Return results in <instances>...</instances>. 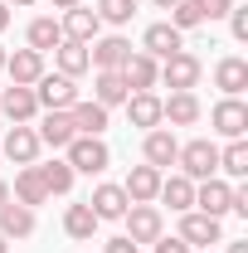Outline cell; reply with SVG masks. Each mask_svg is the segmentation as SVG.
<instances>
[{"label":"cell","instance_id":"1","mask_svg":"<svg viewBox=\"0 0 248 253\" xmlns=\"http://www.w3.org/2000/svg\"><path fill=\"white\" fill-rule=\"evenodd\" d=\"M63 151H68L63 161L73 166V175H102V170L112 166V151H107L102 136H73Z\"/></svg>","mask_w":248,"mask_h":253},{"label":"cell","instance_id":"2","mask_svg":"<svg viewBox=\"0 0 248 253\" xmlns=\"http://www.w3.org/2000/svg\"><path fill=\"white\" fill-rule=\"evenodd\" d=\"M175 166H180L185 180H209V175H219V146L209 141V136H195V141L180 146Z\"/></svg>","mask_w":248,"mask_h":253},{"label":"cell","instance_id":"3","mask_svg":"<svg viewBox=\"0 0 248 253\" xmlns=\"http://www.w3.org/2000/svg\"><path fill=\"white\" fill-rule=\"evenodd\" d=\"M200 73H205V63L195 59L190 49H180V54L161 59V78H156V83H165L170 93H195V88H200Z\"/></svg>","mask_w":248,"mask_h":253},{"label":"cell","instance_id":"4","mask_svg":"<svg viewBox=\"0 0 248 253\" xmlns=\"http://www.w3.org/2000/svg\"><path fill=\"white\" fill-rule=\"evenodd\" d=\"M34 97H39V112H68L78 102V83L63 78V73H44L34 83Z\"/></svg>","mask_w":248,"mask_h":253},{"label":"cell","instance_id":"5","mask_svg":"<svg viewBox=\"0 0 248 253\" xmlns=\"http://www.w3.org/2000/svg\"><path fill=\"white\" fill-rule=\"evenodd\" d=\"M126 239L131 244H156L161 234H165V219H161V210L156 205H126Z\"/></svg>","mask_w":248,"mask_h":253},{"label":"cell","instance_id":"6","mask_svg":"<svg viewBox=\"0 0 248 253\" xmlns=\"http://www.w3.org/2000/svg\"><path fill=\"white\" fill-rule=\"evenodd\" d=\"M185 49V34L175 30L170 20H156V25H146V34H141V54H151L156 63L170 59V54H180Z\"/></svg>","mask_w":248,"mask_h":253},{"label":"cell","instance_id":"7","mask_svg":"<svg viewBox=\"0 0 248 253\" xmlns=\"http://www.w3.org/2000/svg\"><path fill=\"white\" fill-rule=\"evenodd\" d=\"M117 73H122L126 93H151L156 78H161V63H156L151 54H141V49H131V54H126V63L117 68Z\"/></svg>","mask_w":248,"mask_h":253},{"label":"cell","instance_id":"8","mask_svg":"<svg viewBox=\"0 0 248 253\" xmlns=\"http://www.w3.org/2000/svg\"><path fill=\"white\" fill-rule=\"evenodd\" d=\"M195 205H200V214L224 219V214H229V205H234V185H229V180H219V175L195 180Z\"/></svg>","mask_w":248,"mask_h":253},{"label":"cell","instance_id":"9","mask_svg":"<svg viewBox=\"0 0 248 253\" xmlns=\"http://www.w3.org/2000/svg\"><path fill=\"white\" fill-rule=\"evenodd\" d=\"M180 239H185L190 249H209V244H224V224L209 219V214H200V210H185L180 214Z\"/></svg>","mask_w":248,"mask_h":253},{"label":"cell","instance_id":"10","mask_svg":"<svg viewBox=\"0 0 248 253\" xmlns=\"http://www.w3.org/2000/svg\"><path fill=\"white\" fill-rule=\"evenodd\" d=\"M0 112H5L15 126H30L34 117H39V97H34V88H20V83L0 88Z\"/></svg>","mask_w":248,"mask_h":253},{"label":"cell","instance_id":"11","mask_svg":"<svg viewBox=\"0 0 248 253\" xmlns=\"http://www.w3.org/2000/svg\"><path fill=\"white\" fill-rule=\"evenodd\" d=\"M39 151H44V146H39V131H34V126H10L5 141H0V156H10L15 166H34Z\"/></svg>","mask_w":248,"mask_h":253},{"label":"cell","instance_id":"12","mask_svg":"<svg viewBox=\"0 0 248 253\" xmlns=\"http://www.w3.org/2000/svg\"><path fill=\"white\" fill-rule=\"evenodd\" d=\"M126 54H131V44H126L122 34H107V39H93L88 44V63H93L97 73H117L126 63Z\"/></svg>","mask_w":248,"mask_h":253},{"label":"cell","instance_id":"13","mask_svg":"<svg viewBox=\"0 0 248 253\" xmlns=\"http://www.w3.org/2000/svg\"><path fill=\"white\" fill-rule=\"evenodd\" d=\"M209 122H214V131H219V136L239 141V136L248 131V102H239V97H224V102H214Z\"/></svg>","mask_w":248,"mask_h":253},{"label":"cell","instance_id":"14","mask_svg":"<svg viewBox=\"0 0 248 253\" xmlns=\"http://www.w3.org/2000/svg\"><path fill=\"white\" fill-rule=\"evenodd\" d=\"M141 156H146V166H156V170L175 166V156H180V141H175V131L151 126V131H146V141H141Z\"/></svg>","mask_w":248,"mask_h":253},{"label":"cell","instance_id":"15","mask_svg":"<svg viewBox=\"0 0 248 253\" xmlns=\"http://www.w3.org/2000/svg\"><path fill=\"white\" fill-rule=\"evenodd\" d=\"M161 180H165V170H156V166H131L126 180H122V190H126L131 205H151L156 190H161Z\"/></svg>","mask_w":248,"mask_h":253},{"label":"cell","instance_id":"16","mask_svg":"<svg viewBox=\"0 0 248 253\" xmlns=\"http://www.w3.org/2000/svg\"><path fill=\"white\" fill-rule=\"evenodd\" d=\"M59 30H63V39L93 44V39H97V30H102V20H97V10H88V5H73V10H63Z\"/></svg>","mask_w":248,"mask_h":253},{"label":"cell","instance_id":"17","mask_svg":"<svg viewBox=\"0 0 248 253\" xmlns=\"http://www.w3.org/2000/svg\"><path fill=\"white\" fill-rule=\"evenodd\" d=\"M5 73H10V83L34 88V83L44 78V54H39V49H15V54L5 59Z\"/></svg>","mask_w":248,"mask_h":253},{"label":"cell","instance_id":"18","mask_svg":"<svg viewBox=\"0 0 248 253\" xmlns=\"http://www.w3.org/2000/svg\"><path fill=\"white\" fill-rule=\"evenodd\" d=\"M214 88L224 97H239L248 88V59H239V54H224V59L214 63Z\"/></svg>","mask_w":248,"mask_h":253},{"label":"cell","instance_id":"19","mask_svg":"<svg viewBox=\"0 0 248 253\" xmlns=\"http://www.w3.org/2000/svg\"><path fill=\"white\" fill-rule=\"evenodd\" d=\"M200 97L195 93H170V97H161V122H170V126H195L200 122Z\"/></svg>","mask_w":248,"mask_h":253},{"label":"cell","instance_id":"20","mask_svg":"<svg viewBox=\"0 0 248 253\" xmlns=\"http://www.w3.org/2000/svg\"><path fill=\"white\" fill-rule=\"evenodd\" d=\"M10 200H15V205H25V210H39V205L49 200L39 166H20V175H15V195H10Z\"/></svg>","mask_w":248,"mask_h":253},{"label":"cell","instance_id":"21","mask_svg":"<svg viewBox=\"0 0 248 253\" xmlns=\"http://www.w3.org/2000/svg\"><path fill=\"white\" fill-rule=\"evenodd\" d=\"M88 205H93V214H97V219H122L131 200H126V190H122V185L102 180V185H97L93 195H88Z\"/></svg>","mask_w":248,"mask_h":253},{"label":"cell","instance_id":"22","mask_svg":"<svg viewBox=\"0 0 248 253\" xmlns=\"http://www.w3.org/2000/svg\"><path fill=\"white\" fill-rule=\"evenodd\" d=\"M126 117H131V126H141V131H151V126H165L161 122V97L156 93H126Z\"/></svg>","mask_w":248,"mask_h":253},{"label":"cell","instance_id":"23","mask_svg":"<svg viewBox=\"0 0 248 253\" xmlns=\"http://www.w3.org/2000/svg\"><path fill=\"white\" fill-rule=\"evenodd\" d=\"M34 229H39L34 210L15 205V200H5V205H0V234H5V239H30Z\"/></svg>","mask_w":248,"mask_h":253},{"label":"cell","instance_id":"24","mask_svg":"<svg viewBox=\"0 0 248 253\" xmlns=\"http://www.w3.org/2000/svg\"><path fill=\"white\" fill-rule=\"evenodd\" d=\"M54 63H59V73L63 78H83L93 63H88V44H78V39H59V49H54Z\"/></svg>","mask_w":248,"mask_h":253},{"label":"cell","instance_id":"25","mask_svg":"<svg viewBox=\"0 0 248 253\" xmlns=\"http://www.w3.org/2000/svg\"><path fill=\"white\" fill-rule=\"evenodd\" d=\"M73 136H78V126H73V117H68V112H44V122H39V146L63 151Z\"/></svg>","mask_w":248,"mask_h":253},{"label":"cell","instance_id":"26","mask_svg":"<svg viewBox=\"0 0 248 253\" xmlns=\"http://www.w3.org/2000/svg\"><path fill=\"white\" fill-rule=\"evenodd\" d=\"M97 224H102V219L93 214V205H88V200L63 210V234H68V239H78V244H88V239H93V234H97Z\"/></svg>","mask_w":248,"mask_h":253},{"label":"cell","instance_id":"27","mask_svg":"<svg viewBox=\"0 0 248 253\" xmlns=\"http://www.w3.org/2000/svg\"><path fill=\"white\" fill-rule=\"evenodd\" d=\"M156 200L170 205L175 214H185V210H195V180H185V175H165L161 190H156Z\"/></svg>","mask_w":248,"mask_h":253},{"label":"cell","instance_id":"28","mask_svg":"<svg viewBox=\"0 0 248 253\" xmlns=\"http://www.w3.org/2000/svg\"><path fill=\"white\" fill-rule=\"evenodd\" d=\"M68 117L78 126V136H102V131H107V107H102V102H83V97H78V102L68 107Z\"/></svg>","mask_w":248,"mask_h":253},{"label":"cell","instance_id":"29","mask_svg":"<svg viewBox=\"0 0 248 253\" xmlns=\"http://www.w3.org/2000/svg\"><path fill=\"white\" fill-rule=\"evenodd\" d=\"M25 39H30V49L49 54V49H59L63 30H59V20H54V15H34V20H30V30H25Z\"/></svg>","mask_w":248,"mask_h":253},{"label":"cell","instance_id":"30","mask_svg":"<svg viewBox=\"0 0 248 253\" xmlns=\"http://www.w3.org/2000/svg\"><path fill=\"white\" fill-rule=\"evenodd\" d=\"M93 102H102L107 112H112V107H122V102H126L122 73H97V78H93Z\"/></svg>","mask_w":248,"mask_h":253},{"label":"cell","instance_id":"31","mask_svg":"<svg viewBox=\"0 0 248 253\" xmlns=\"http://www.w3.org/2000/svg\"><path fill=\"white\" fill-rule=\"evenodd\" d=\"M219 170L229 175V180H248V141H229L224 151H219Z\"/></svg>","mask_w":248,"mask_h":253},{"label":"cell","instance_id":"32","mask_svg":"<svg viewBox=\"0 0 248 253\" xmlns=\"http://www.w3.org/2000/svg\"><path fill=\"white\" fill-rule=\"evenodd\" d=\"M39 175H44V190H49V195H68V190H73V180H78V175H73V166H68V161H49V166H39Z\"/></svg>","mask_w":248,"mask_h":253},{"label":"cell","instance_id":"33","mask_svg":"<svg viewBox=\"0 0 248 253\" xmlns=\"http://www.w3.org/2000/svg\"><path fill=\"white\" fill-rule=\"evenodd\" d=\"M136 0H97V20L102 25H131Z\"/></svg>","mask_w":248,"mask_h":253},{"label":"cell","instance_id":"34","mask_svg":"<svg viewBox=\"0 0 248 253\" xmlns=\"http://www.w3.org/2000/svg\"><path fill=\"white\" fill-rule=\"evenodd\" d=\"M170 25L185 34V30H200V25H205V15H200V5H195V0H175V5H170Z\"/></svg>","mask_w":248,"mask_h":253},{"label":"cell","instance_id":"35","mask_svg":"<svg viewBox=\"0 0 248 253\" xmlns=\"http://www.w3.org/2000/svg\"><path fill=\"white\" fill-rule=\"evenodd\" d=\"M195 5H200L205 25H209V20H229V10H234V0H195Z\"/></svg>","mask_w":248,"mask_h":253},{"label":"cell","instance_id":"36","mask_svg":"<svg viewBox=\"0 0 248 253\" xmlns=\"http://www.w3.org/2000/svg\"><path fill=\"white\" fill-rule=\"evenodd\" d=\"M229 30H234L239 44H248V5H234V10H229Z\"/></svg>","mask_w":248,"mask_h":253},{"label":"cell","instance_id":"37","mask_svg":"<svg viewBox=\"0 0 248 253\" xmlns=\"http://www.w3.org/2000/svg\"><path fill=\"white\" fill-rule=\"evenodd\" d=\"M156 253H190V244L180 239V234H170V239L161 234V239H156Z\"/></svg>","mask_w":248,"mask_h":253},{"label":"cell","instance_id":"38","mask_svg":"<svg viewBox=\"0 0 248 253\" xmlns=\"http://www.w3.org/2000/svg\"><path fill=\"white\" fill-rule=\"evenodd\" d=\"M136 249H141V244H131L126 234H117V239H107V249H102V253H136Z\"/></svg>","mask_w":248,"mask_h":253},{"label":"cell","instance_id":"39","mask_svg":"<svg viewBox=\"0 0 248 253\" xmlns=\"http://www.w3.org/2000/svg\"><path fill=\"white\" fill-rule=\"evenodd\" d=\"M10 30V5H5V0H0V34Z\"/></svg>","mask_w":248,"mask_h":253},{"label":"cell","instance_id":"40","mask_svg":"<svg viewBox=\"0 0 248 253\" xmlns=\"http://www.w3.org/2000/svg\"><path fill=\"white\" fill-rule=\"evenodd\" d=\"M54 10H73V5H83V0H49Z\"/></svg>","mask_w":248,"mask_h":253},{"label":"cell","instance_id":"41","mask_svg":"<svg viewBox=\"0 0 248 253\" xmlns=\"http://www.w3.org/2000/svg\"><path fill=\"white\" fill-rule=\"evenodd\" d=\"M229 253H248V239H239V244H229Z\"/></svg>","mask_w":248,"mask_h":253},{"label":"cell","instance_id":"42","mask_svg":"<svg viewBox=\"0 0 248 253\" xmlns=\"http://www.w3.org/2000/svg\"><path fill=\"white\" fill-rule=\"evenodd\" d=\"M5 200H10V185H5V180H0V205H5Z\"/></svg>","mask_w":248,"mask_h":253},{"label":"cell","instance_id":"43","mask_svg":"<svg viewBox=\"0 0 248 253\" xmlns=\"http://www.w3.org/2000/svg\"><path fill=\"white\" fill-rule=\"evenodd\" d=\"M170 5H175V0H156V10H170Z\"/></svg>","mask_w":248,"mask_h":253},{"label":"cell","instance_id":"44","mask_svg":"<svg viewBox=\"0 0 248 253\" xmlns=\"http://www.w3.org/2000/svg\"><path fill=\"white\" fill-rule=\"evenodd\" d=\"M0 253H10V239H5V234H0Z\"/></svg>","mask_w":248,"mask_h":253},{"label":"cell","instance_id":"45","mask_svg":"<svg viewBox=\"0 0 248 253\" xmlns=\"http://www.w3.org/2000/svg\"><path fill=\"white\" fill-rule=\"evenodd\" d=\"M5 59H10V54H5V44H0V68H5Z\"/></svg>","mask_w":248,"mask_h":253},{"label":"cell","instance_id":"46","mask_svg":"<svg viewBox=\"0 0 248 253\" xmlns=\"http://www.w3.org/2000/svg\"><path fill=\"white\" fill-rule=\"evenodd\" d=\"M10 5H34V0H10Z\"/></svg>","mask_w":248,"mask_h":253}]
</instances>
